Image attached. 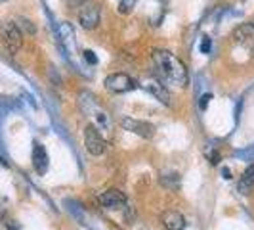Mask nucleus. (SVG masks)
<instances>
[{"instance_id": "nucleus-1", "label": "nucleus", "mask_w": 254, "mask_h": 230, "mask_svg": "<svg viewBox=\"0 0 254 230\" xmlns=\"http://www.w3.org/2000/svg\"><path fill=\"white\" fill-rule=\"evenodd\" d=\"M153 64H155L159 77L163 79V83L172 85V87H180V89L188 87V83H190L188 67L172 52L161 50V48L153 50Z\"/></svg>"}, {"instance_id": "nucleus-2", "label": "nucleus", "mask_w": 254, "mask_h": 230, "mask_svg": "<svg viewBox=\"0 0 254 230\" xmlns=\"http://www.w3.org/2000/svg\"><path fill=\"white\" fill-rule=\"evenodd\" d=\"M0 38H2L6 50L10 54H15L23 44V35H21L19 27L15 25L13 21H6V23L0 25Z\"/></svg>"}, {"instance_id": "nucleus-3", "label": "nucleus", "mask_w": 254, "mask_h": 230, "mask_svg": "<svg viewBox=\"0 0 254 230\" xmlns=\"http://www.w3.org/2000/svg\"><path fill=\"white\" fill-rule=\"evenodd\" d=\"M84 146L92 155H103L107 150V142L94 125H86L84 128Z\"/></svg>"}, {"instance_id": "nucleus-4", "label": "nucleus", "mask_w": 254, "mask_h": 230, "mask_svg": "<svg viewBox=\"0 0 254 230\" xmlns=\"http://www.w3.org/2000/svg\"><path fill=\"white\" fill-rule=\"evenodd\" d=\"M136 87L134 79L128 77L127 73H111V75L105 77V89L113 94H123V92H128Z\"/></svg>"}, {"instance_id": "nucleus-5", "label": "nucleus", "mask_w": 254, "mask_h": 230, "mask_svg": "<svg viewBox=\"0 0 254 230\" xmlns=\"http://www.w3.org/2000/svg\"><path fill=\"white\" fill-rule=\"evenodd\" d=\"M123 128L128 132H134L141 138H151L155 134V127L147 121H140V119H132V117H125L123 119Z\"/></svg>"}, {"instance_id": "nucleus-6", "label": "nucleus", "mask_w": 254, "mask_h": 230, "mask_svg": "<svg viewBox=\"0 0 254 230\" xmlns=\"http://www.w3.org/2000/svg\"><path fill=\"white\" fill-rule=\"evenodd\" d=\"M78 21L84 29H96L98 23H100V8L94 4V2H88L80 8L78 12Z\"/></svg>"}, {"instance_id": "nucleus-7", "label": "nucleus", "mask_w": 254, "mask_h": 230, "mask_svg": "<svg viewBox=\"0 0 254 230\" xmlns=\"http://www.w3.org/2000/svg\"><path fill=\"white\" fill-rule=\"evenodd\" d=\"M233 38L241 44L243 48H247L251 54H254V21L243 23L241 27H237L235 33H233Z\"/></svg>"}, {"instance_id": "nucleus-8", "label": "nucleus", "mask_w": 254, "mask_h": 230, "mask_svg": "<svg viewBox=\"0 0 254 230\" xmlns=\"http://www.w3.org/2000/svg\"><path fill=\"white\" fill-rule=\"evenodd\" d=\"M100 204H102L105 209H111V211L123 209V207L127 205V196L121 190H107L100 196Z\"/></svg>"}, {"instance_id": "nucleus-9", "label": "nucleus", "mask_w": 254, "mask_h": 230, "mask_svg": "<svg viewBox=\"0 0 254 230\" xmlns=\"http://www.w3.org/2000/svg\"><path fill=\"white\" fill-rule=\"evenodd\" d=\"M33 167L38 175H44L48 171V153L40 142L33 144Z\"/></svg>"}, {"instance_id": "nucleus-10", "label": "nucleus", "mask_w": 254, "mask_h": 230, "mask_svg": "<svg viewBox=\"0 0 254 230\" xmlns=\"http://www.w3.org/2000/svg\"><path fill=\"white\" fill-rule=\"evenodd\" d=\"M145 89L149 90L159 102L166 104V106L170 104V92H168V89H166L161 81H153V79L147 81V83H145Z\"/></svg>"}, {"instance_id": "nucleus-11", "label": "nucleus", "mask_w": 254, "mask_h": 230, "mask_svg": "<svg viewBox=\"0 0 254 230\" xmlns=\"http://www.w3.org/2000/svg\"><path fill=\"white\" fill-rule=\"evenodd\" d=\"M163 227L166 230H184L186 229V219L178 211H166L163 215Z\"/></svg>"}, {"instance_id": "nucleus-12", "label": "nucleus", "mask_w": 254, "mask_h": 230, "mask_svg": "<svg viewBox=\"0 0 254 230\" xmlns=\"http://www.w3.org/2000/svg\"><path fill=\"white\" fill-rule=\"evenodd\" d=\"M254 190V165H249L245 169L241 177H239V184H237V192L243 196H249Z\"/></svg>"}, {"instance_id": "nucleus-13", "label": "nucleus", "mask_w": 254, "mask_h": 230, "mask_svg": "<svg viewBox=\"0 0 254 230\" xmlns=\"http://www.w3.org/2000/svg\"><path fill=\"white\" fill-rule=\"evenodd\" d=\"M60 37H62V40L65 42V46L67 48H73L75 46V31H73V27L69 25V23H64V25L60 27Z\"/></svg>"}, {"instance_id": "nucleus-14", "label": "nucleus", "mask_w": 254, "mask_h": 230, "mask_svg": "<svg viewBox=\"0 0 254 230\" xmlns=\"http://www.w3.org/2000/svg\"><path fill=\"white\" fill-rule=\"evenodd\" d=\"M136 2L138 0H119V12L127 15V13L132 12V8L136 6Z\"/></svg>"}, {"instance_id": "nucleus-15", "label": "nucleus", "mask_w": 254, "mask_h": 230, "mask_svg": "<svg viewBox=\"0 0 254 230\" xmlns=\"http://www.w3.org/2000/svg\"><path fill=\"white\" fill-rule=\"evenodd\" d=\"M210 48H212V42H210V38L204 37L203 42H201V52H203V54H208V52H210Z\"/></svg>"}, {"instance_id": "nucleus-16", "label": "nucleus", "mask_w": 254, "mask_h": 230, "mask_svg": "<svg viewBox=\"0 0 254 230\" xmlns=\"http://www.w3.org/2000/svg\"><path fill=\"white\" fill-rule=\"evenodd\" d=\"M84 60H86L88 64H92V65L98 64V58L94 56V52H92V50H86V52H84Z\"/></svg>"}, {"instance_id": "nucleus-17", "label": "nucleus", "mask_w": 254, "mask_h": 230, "mask_svg": "<svg viewBox=\"0 0 254 230\" xmlns=\"http://www.w3.org/2000/svg\"><path fill=\"white\" fill-rule=\"evenodd\" d=\"M210 98H212L210 94H203V96H201V102H199V110H201V112L206 110V104L210 102Z\"/></svg>"}]
</instances>
